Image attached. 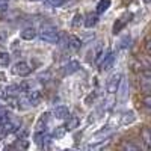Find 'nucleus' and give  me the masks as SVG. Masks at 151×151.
Returning a JSON list of instances; mask_svg holds the SVG:
<instances>
[{
	"label": "nucleus",
	"instance_id": "obj_6",
	"mask_svg": "<svg viewBox=\"0 0 151 151\" xmlns=\"http://www.w3.org/2000/svg\"><path fill=\"white\" fill-rule=\"evenodd\" d=\"M130 18H132V14H125V15H122L121 18H118L116 20V23L113 24V33H119L121 30H122V27L127 24L129 21H130Z\"/></svg>",
	"mask_w": 151,
	"mask_h": 151
},
{
	"label": "nucleus",
	"instance_id": "obj_16",
	"mask_svg": "<svg viewBox=\"0 0 151 151\" xmlns=\"http://www.w3.org/2000/svg\"><path fill=\"white\" fill-rule=\"evenodd\" d=\"M133 121H134V113H133V112H127V113H124V116L121 118V124H124V125L132 124Z\"/></svg>",
	"mask_w": 151,
	"mask_h": 151
},
{
	"label": "nucleus",
	"instance_id": "obj_12",
	"mask_svg": "<svg viewBox=\"0 0 151 151\" xmlns=\"http://www.w3.org/2000/svg\"><path fill=\"white\" fill-rule=\"evenodd\" d=\"M110 8V0H100V2L97 3V14H104V12Z\"/></svg>",
	"mask_w": 151,
	"mask_h": 151
},
{
	"label": "nucleus",
	"instance_id": "obj_3",
	"mask_svg": "<svg viewBox=\"0 0 151 151\" xmlns=\"http://www.w3.org/2000/svg\"><path fill=\"white\" fill-rule=\"evenodd\" d=\"M12 73H14L15 76H20V77H26V76H29L32 73V68H30V65L27 64V62L20 60L12 67Z\"/></svg>",
	"mask_w": 151,
	"mask_h": 151
},
{
	"label": "nucleus",
	"instance_id": "obj_17",
	"mask_svg": "<svg viewBox=\"0 0 151 151\" xmlns=\"http://www.w3.org/2000/svg\"><path fill=\"white\" fill-rule=\"evenodd\" d=\"M64 3H65V0H45V2H44V5L47 8H59Z\"/></svg>",
	"mask_w": 151,
	"mask_h": 151
},
{
	"label": "nucleus",
	"instance_id": "obj_25",
	"mask_svg": "<svg viewBox=\"0 0 151 151\" xmlns=\"http://www.w3.org/2000/svg\"><path fill=\"white\" fill-rule=\"evenodd\" d=\"M124 150H136V147L132 145V144H125V145H124Z\"/></svg>",
	"mask_w": 151,
	"mask_h": 151
},
{
	"label": "nucleus",
	"instance_id": "obj_22",
	"mask_svg": "<svg viewBox=\"0 0 151 151\" xmlns=\"http://www.w3.org/2000/svg\"><path fill=\"white\" fill-rule=\"evenodd\" d=\"M127 42H130V36H124V40H121V42H119V44H121L119 47H121V48L127 47V45H129Z\"/></svg>",
	"mask_w": 151,
	"mask_h": 151
},
{
	"label": "nucleus",
	"instance_id": "obj_5",
	"mask_svg": "<svg viewBox=\"0 0 151 151\" xmlns=\"http://www.w3.org/2000/svg\"><path fill=\"white\" fill-rule=\"evenodd\" d=\"M113 62H115V55L113 53H109V55L103 56V60H101V64H100V70L101 71H109L113 67Z\"/></svg>",
	"mask_w": 151,
	"mask_h": 151
},
{
	"label": "nucleus",
	"instance_id": "obj_26",
	"mask_svg": "<svg viewBox=\"0 0 151 151\" xmlns=\"http://www.w3.org/2000/svg\"><path fill=\"white\" fill-rule=\"evenodd\" d=\"M5 136H6V132L3 130V127H2V125H0V139H3Z\"/></svg>",
	"mask_w": 151,
	"mask_h": 151
},
{
	"label": "nucleus",
	"instance_id": "obj_1",
	"mask_svg": "<svg viewBox=\"0 0 151 151\" xmlns=\"http://www.w3.org/2000/svg\"><path fill=\"white\" fill-rule=\"evenodd\" d=\"M40 38L48 44H56L59 41V32L53 26H44L40 32Z\"/></svg>",
	"mask_w": 151,
	"mask_h": 151
},
{
	"label": "nucleus",
	"instance_id": "obj_9",
	"mask_svg": "<svg viewBox=\"0 0 151 151\" xmlns=\"http://www.w3.org/2000/svg\"><path fill=\"white\" fill-rule=\"evenodd\" d=\"M53 115H55V118H58V119H65V118L70 115V110H68L67 106H58V107H55V110H53Z\"/></svg>",
	"mask_w": 151,
	"mask_h": 151
},
{
	"label": "nucleus",
	"instance_id": "obj_27",
	"mask_svg": "<svg viewBox=\"0 0 151 151\" xmlns=\"http://www.w3.org/2000/svg\"><path fill=\"white\" fill-rule=\"evenodd\" d=\"M6 11V6L5 5H0V14H2V12H5Z\"/></svg>",
	"mask_w": 151,
	"mask_h": 151
},
{
	"label": "nucleus",
	"instance_id": "obj_8",
	"mask_svg": "<svg viewBox=\"0 0 151 151\" xmlns=\"http://www.w3.org/2000/svg\"><path fill=\"white\" fill-rule=\"evenodd\" d=\"M112 134V130L109 129V127H106V129H103V130H100V132H97L92 137H91V141L92 142H101V141H104L107 136H110Z\"/></svg>",
	"mask_w": 151,
	"mask_h": 151
},
{
	"label": "nucleus",
	"instance_id": "obj_2",
	"mask_svg": "<svg viewBox=\"0 0 151 151\" xmlns=\"http://www.w3.org/2000/svg\"><path fill=\"white\" fill-rule=\"evenodd\" d=\"M121 80H122V76L121 73H115L112 74L110 77L107 79V85H106V89L109 94H116L119 86H121Z\"/></svg>",
	"mask_w": 151,
	"mask_h": 151
},
{
	"label": "nucleus",
	"instance_id": "obj_23",
	"mask_svg": "<svg viewBox=\"0 0 151 151\" xmlns=\"http://www.w3.org/2000/svg\"><path fill=\"white\" fill-rule=\"evenodd\" d=\"M5 116H6V112H5V110H0V125L3 124V121H5Z\"/></svg>",
	"mask_w": 151,
	"mask_h": 151
},
{
	"label": "nucleus",
	"instance_id": "obj_11",
	"mask_svg": "<svg viewBox=\"0 0 151 151\" xmlns=\"http://www.w3.org/2000/svg\"><path fill=\"white\" fill-rule=\"evenodd\" d=\"M21 38L23 40H26V41H32L36 38V30L33 27H27V29H24L21 32Z\"/></svg>",
	"mask_w": 151,
	"mask_h": 151
},
{
	"label": "nucleus",
	"instance_id": "obj_15",
	"mask_svg": "<svg viewBox=\"0 0 151 151\" xmlns=\"http://www.w3.org/2000/svg\"><path fill=\"white\" fill-rule=\"evenodd\" d=\"M18 92H21V88H20L18 85H11V86H8L6 89H5V94H6V97L17 95Z\"/></svg>",
	"mask_w": 151,
	"mask_h": 151
},
{
	"label": "nucleus",
	"instance_id": "obj_4",
	"mask_svg": "<svg viewBox=\"0 0 151 151\" xmlns=\"http://www.w3.org/2000/svg\"><path fill=\"white\" fill-rule=\"evenodd\" d=\"M40 98H41V95H40L38 91H29L26 95L21 98V103L27 104V106H36L38 103H40Z\"/></svg>",
	"mask_w": 151,
	"mask_h": 151
},
{
	"label": "nucleus",
	"instance_id": "obj_28",
	"mask_svg": "<svg viewBox=\"0 0 151 151\" xmlns=\"http://www.w3.org/2000/svg\"><path fill=\"white\" fill-rule=\"evenodd\" d=\"M30 2H38V0H30Z\"/></svg>",
	"mask_w": 151,
	"mask_h": 151
},
{
	"label": "nucleus",
	"instance_id": "obj_21",
	"mask_svg": "<svg viewBox=\"0 0 151 151\" xmlns=\"http://www.w3.org/2000/svg\"><path fill=\"white\" fill-rule=\"evenodd\" d=\"M82 20H83V17H82L80 14H77V15L74 17V21H73V26H74V27H77L79 24L82 23Z\"/></svg>",
	"mask_w": 151,
	"mask_h": 151
},
{
	"label": "nucleus",
	"instance_id": "obj_14",
	"mask_svg": "<svg viewBox=\"0 0 151 151\" xmlns=\"http://www.w3.org/2000/svg\"><path fill=\"white\" fill-rule=\"evenodd\" d=\"M98 23V17L95 15V14H89L86 17V20H85V26L88 27V29H91V27H94L95 24Z\"/></svg>",
	"mask_w": 151,
	"mask_h": 151
},
{
	"label": "nucleus",
	"instance_id": "obj_19",
	"mask_svg": "<svg viewBox=\"0 0 151 151\" xmlns=\"http://www.w3.org/2000/svg\"><path fill=\"white\" fill-rule=\"evenodd\" d=\"M8 65H9V55L0 53V67H8Z\"/></svg>",
	"mask_w": 151,
	"mask_h": 151
},
{
	"label": "nucleus",
	"instance_id": "obj_24",
	"mask_svg": "<svg viewBox=\"0 0 151 151\" xmlns=\"http://www.w3.org/2000/svg\"><path fill=\"white\" fill-rule=\"evenodd\" d=\"M144 136H145V142H147V144H150V132H148V130H145V132H144Z\"/></svg>",
	"mask_w": 151,
	"mask_h": 151
},
{
	"label": "nucleus",
	"instance_id": "obj_18",
	"mask_svg": "<svg viewBox=\"0 0 151 151\" xmlns=\"http://www.w3.org/2000/svg\"><path fill=\"white\" fill-rule=\"evenodd\" d=\"M70 45H71V48H74V50H79V48L82 47V41L79 40L77 36L71 35V36H70Z\"/></svg>",
	"mask_w": 151,
	"mask_h": 151
},
{
	"label": "nucleus",
	"instance_id": "obj_13",
	"mask_svg": "<svg viewBox=\"0 0 151 151\" xmlns=\"http://www.w3.org/2000/svg\"><path fill=\"white\" fill-rule=\"evenodd\" d=\"M68 118V122H67V125H65V129H67V132H73L74 129H77V125H79V118L77 116H67Z\"/></svg>",
	"mask_w": 151,
	"mask_h": 151
},
{
	"label": "nucleus",
	"instance_id": "obj_10",
	"mask_svg": "<svg viewBox=\"0 0 151 151\" xmlns=\"http://www.w3.org/2000/svg\"><path fill=\"white\" fill-rule=\"evenodd\" d=\"M79 68H80V64L77 60H71L70 64L65 67V70H64V74L65 76H70V74H73V73H76V71H79Z\"/></svg>",
	"mask_w": 151,
	"mask_h": 151
},
{
	"label": "nucleus",
	"instance_id": "obj_20",
	"mask_svg": "<svg viewBox=\"0 0 151 151\" xmlns=\"http://www.w3.org/2000/svg\"><path fill=\"white\" fill-rule=\"evenodd\" d=\"M67 133V129L64 127V125H60V127H56V130L53 132V136H56V137H62Z\"/></svg>",
	"mask_w": 151,
	"mask_h": 151
},
{
	"label": "nucleus",
	"instance_id": "obj_7",
	"mask_svg": "<svg viewBox=\"0 0 151 151\" xmlns=\"http://www.w3.org/2000/svg\"><path fill=\"white\" fill-rule=\"evenodd\" d=\"M47 121H48V113H42V115L40 116V119H38L36 125H35V133H44Z\"/></svg>",
	"mask_w": 151,
	"mask_h": 151
}]
</instances>
